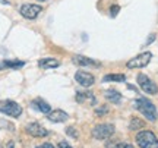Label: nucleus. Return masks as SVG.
<instances>
[{
  "mask_svg": "<svg viewBox=\"0 0 158 148\" xmlns=\"http://www.w3.org/2000/svg\"><path fill=\"white\" fill-rule=\"evenodd\" d=\"M154 40H155V34H151L149 37H148V41L145 43V44H151V43H152Z\"/></svg>",
  "mask_w": 158,
  "mask_h": 148,
  "instance_id": "nucleus-25",
  "label": "nucleus"
},
{
  "mask_svg": "<svg viewBox=\"0 0 158 148\" xmlns=\"http://www.w3.org/2000/svg\"><path fill=\"white\" fill-rule=\"evenodd\" d=\"M0 113L7 114L10 117H19L22 114V107L16 101L3 100V101H0Z\"/></svg>",
  "mask_w": 158,
  "mask_h": 148,
  "instance_id": "nucleus-3",
  "label": "nucleus"
},
{
  "mask_svg": "<svg viewBox=\"0 0 158 148\" xmlns=\"http://www.w3.org/2000/svg\"><path fill=\"white\" fill-rule=\"evenodd\" d=\"M72 62L78 66H94V68H100L101 63L94 60V59H89V57H85V56H81V54H75L72 57Z\"/></svg>",
  "mask_w": 158,
  "mask_h": 148,
  "instance_id": "nucleus-10",
  "label": "nucleus"
},
{
  "mask_svg": "<svg viewBox=\"0 0 158 148\" xmlns=\"http://www.w3.org/2000/svg\"><path fill=\"white\" fill-rule=\"evenodd\" d=\"M37 148H54V147H53L50 142H45V144H43V145H38Z\"/></svg>",
  "mask_w": 158,
  "mask_h": 148,
  "instance_id": "nucleus-24",
  "label": "nucleus"
},
{
  "mask_svg": "<svg viewBox=\"0 0 158 148\" xmlns=\"http://www.w3.org/2000/svg\"><path fill=\"white\" fill-rule=\"evenodd\" d=\"M7 148H15V142H13V141H10V142L7 144Z\"/></svg>",
  "mask_w": 158,
  "mask_h": 148,
  "instance_id": "nucleus-27",
  "label": "nucleus"
},
{
  "mask_svg": "<svg viewBox=\"0 0 158 148\" xmlns=\"http://www.w3.org/2000/svg\"><path fill=\"white\" fill-rule=\"evenodd\" d=\"M47 117L50 122H54V123H62V122H66L69 119V114L66 112H63L60 108H57V110H53L51 113L47 114Z\"/></svg>",
  "mask_w": 158,
  "mask_h": 148,
  "instance_id": "nucleus-11",
  "label": "nucleus"
},
{
  "mask_svg": "<svg viewBox=\"0 0 158 148\" xmlns=\"http://www.w3.org/2000/svg\"><path fill=\"white\" fill-rule=\"evenodd\" d=\"M23 66H25V62H22V60H3V62H0V69H19L23 68Z\"/></svg>",
  "mask_w": 158,
  "mask_h": 148,
  "instance_id": "nucleus-15",
  "label": "nucleus"
},
{
  "mask_svg": "<svg viewBox=\"0 0 158 148\" xmlns=\"http://www.w3.org/2000/svg\"><path fill=\"white\" fill-rule=\"evenodd\" d=\"M59 148H72V147H70V145H69L66 141H62V142L59 144Z\"/></svg>",
  "mask_w": 158,
  "mask_h": 148,
  "instance_id": "nucleus-23",
  "label": "nucleus"
},
{
  "mask_svg": "<svg viewBox=\"0 0 158 148\" xmlns=\"http://www.w3.org/2000/svg\"><path fill=\"white\" fill-rule=\"evenodd\" d=\"M25 131H27L28 135H31V137H34V138H44L48 135V131L45 129L44 126H41L40 123H37V122H32V123L27 125Z\"/></svg>",
  "mask_w": 158,
  "mask_h": 148,
  "instance_id": "nucleus-8",
  "label": "nucleus"
},
{
  "mask_svg": "<svg viewBox=\"0 0 158 148\" xmlns=\"http://www.w3.org/2000/svg\"><path fill=\"white\" fill-rule=\"evenodd\" d=\"M75 79H76V82H78L79 85L85 87V88L91 87L94 82H95L94 75L88 74V72H85V70H78V72L75 74Z\"/></svg>",
  "mask_w": 158,
  "mask_h": 148,
  "instance_id": "nucleus-9",
  "label": "nucleus"
},
{
  "mask_svg": "<svg viewBox=\"0 0 158 148\" xmlns=\"http://www.w3.org/2000/svg\"><path fill=\"white\" fill-rule=\"evenodd\" d=\"M152 59V53L151 51H143L141 54H138L136 57L130 59L129 62L126 63L127 69H141V68H145L148 63L151 62Z\"/></svg>",
  "mask_w": 158,
  "mask_h": 148,
  "instance_id": "nucleus-4",
  "label": "nucleus"
},
{
  "mask_svg": "<svg viewBox=\"0 0 158 148\" xmlns=\"http://www.w3.org/2000/svg\"><path fill=\"white\" fill-rule=\"evenodd\" d=\"M19 12L23 18L27 19H35L40 13L43 12V6L41 5H32V3H25L19 7Z\"/></svg>",
  "mask_w": 158,
  "mask_h": 148,
  "instance_id": "nucleus-6",
  "label": "nucleus"
},
{
  "mask_svg": "<svg viewBox=\"0 0 158 148\" xmlns=\"http://www.w3.org/2000/svg\"><path fill=\"white\" fill-rule=\"evenodd\" d=\"M66 133H69L72 138H78V135H76V131H75L73 128H68L66 129Z\"/></svg>",
  "mask_w": 158,
  "mask_h": 148,
  "instance_id": "nucleus-21",
  "label": "nucleus"
},
{
  "mask_svg": "<svg viewBox=\"0 0 158 148\" xmlns=\"http://www.w3.org/2000/svg\"><path fill=\"white\" fill-rule=\"evenodd\" d=\"M59 65H60V62L56 60V59H51V57L38 60V66L43 69H54V68H59Z\"/></svg>",
  "mask_w": 158,
  "mask_h": 148,
  "instance_id": "nucleus-14",
  "label": "nucleus"
},
{
  "mask_svg": "<svg viewBox=\"0 0 158 148\" xmlns=\"http://www.w3.org/2000/svg\"><path fill=\"white\" fill-rule=\"evenodd\" d=\"M145 126V122H142L141 119H138V117H133V119L130 120V125L129 128L132 131H138V129H142Z\"/></svg>",
  "mask_w": 158,
  "mask_h": 148,
  "instance_id": "nucleus-18",
  "label": "nucleus"
},
{
  "mask_svg": "<svg viewBox=\"0 0 158 148\" xmlns=\"http://www.w3.org/2000/svg\"><path fill=\"white\" fill-rule=\"evenodd\" d=\"M104 97L107 98L108 101L114 103V104H118V103L122 101V94L116 90H107V91L104 92Z\"/></svg>",
  "mask_w": 158,
  "mask_h": 148,
  "instance_id": "nucleus-16",
  "label": "nucleus"
},
{
  "mask_svg": "<svg viewBox=\"0 0 158 148\" xmlns=\"http://www.w3.org/2000/svg\"><path fill=\"white\" fill-rule=\"evenodd\" d=\"M76 101L81 103V104H84V103H86V104H95L97 98H95V95L89 91H81L76 94Z\"/></svg>",
  "mask_w": 158,
  "mask_h": 148,
  "instance_id": "nucleus-12",
  "label": "nucleus"
},
{
  "mask_svg": "<svg viewBox=\"0 0 158 148\" xmlns=\"http://www.w3.org/2000/svg\"><path fill=\"white\" fill-rule=\"evenodd\" d=\"M106 148H117V144H113V142H108L106 145Z\"/></svg>",
  "mask_w": 158,
  "mask_h": 148,
  "instance_id": "nucleus-26",
  "label": "nucleus"
},
{
  "mask_svg": "<svg viewBox=\"0 0 158 148\" xmlns=\"http://www.w3.org/2000/svg\"><path fill=\"white\" fill-rule=\"evenodd\" d=\"M138 84H139V87H141V90L143 92H147V94H151V95H154V94H157L158 92V87L155 82H152V81L148 78L147 75H138Z\"/></svg>",
  "mask_w": 158,
  "mask_h": 148,
  "instance_id": "nucleus-7",
  "label": "nucleus"
},
{
  "mask_svg": "<svg viewBox=\"0 0 158 148\" xmlns=\"http://www.w3.org/2000/svg\"><path fill=\"white\" fill-rule=\"evenodd\" d=\"M117 148H133V145H130L127 142H122V144H117Z\"/></svg>",
  "mask_w": 158,
  "mask_h": 148,
  "instance_id": "nucleus-22",
  "label": "nucleus"
},
{
  "mask_svg": "<svg viewBox=\"0 0 158 148\" xmlns=\"http://www.w3.org/2000/svg\"><path fill=\"white\" fill-rule=\"evenodd\" d=\"M107 113H108V108L106 107V106H102V107H100V108H97L95 110L97 116H104V114H107Z\"/></svg>",
  "mask_w": 158,
  "mask_h": 148,
  "instance_id": "nucleus-19",
  "label": "nucleus"
},
{
  "mask_svg": "<svg viewBox=\"0 0 158 148\" xmlns=\"http://www.w3.org/2000/svg\"><path fill=\"white\" fill-rule=\"evenodd\" d=\"M38 2H45V0H38Z\"/></svg>",
  "mask_w": 158,
  "mask_h": 148,
  "instance_id": "nucleus-29",
  "label": "nucleus"
},
{
  "mask_svg": "<svg viewBox=\"0 0 158 148\" xmlns=\"http://www.w3.org/2000/svg\"><path fill=\"white\" fill-rule=\"evenodd\" d=\"M31 106H32L35 110H38V112H41V113H44V114L51 113L50 104H48V103H45L44 100H41V98H35L34 101L31 103Z\"/></svg>",
  "mask_w": 158,
  "mask_h": 148,
  "instance_id": "nucleus-13",
  "label": "nucleus"
},
{
  "mask_svg": "<svg viewBox=\"0 0 158 148\" xmlns=\"http://www.w3.org/2000/svg\"><path fill=\"white\" fill-rule=\"evenodd\" d=\"M136 144L139 148H158V138L151 131H141L136 135Z\"/></svg>",
  "mask_w": 158,
  "mask_h": 148,
  "instance_id": "nucleus-2",
  "label": "nucleus"
},
{
  "mask_svg": "<svg viewBox=\"0 0 158 148\" xmlns=\"http://www.w3.org/2000/svg\"><path fill=\"white\" fill-rule=\"evenodd\" d=\"M114 125L111 123H101L92 129V137L95 139H108L114 135Z\"/></svg>",
  "mask_w": 158,
  "mask_h": 148,
  "instance_id": "nucleus-5",
  "label": "nucleus"
},
{
  "mask_svg": "<svg viewBox=\"0 0 158 148\" xmlns=\"http://www.w3.org/2000/svg\"><path fill=\"white\" fill-rule=\"evenodd\" d=\"M104 82H124L126 81V75L123 74H108L102 78Z\"/></svg>",
  "mask_w": 158,
  "mask_h": 148,
  "instance_id": "nucleus-17",
  "label": "nucleus"
},
{
  "mask_svg": "<svg viewBox=\"0 0 158 148\" xmlns=\"http://www.w3.org/2000/svg\"><path fill=\"white\" fill-rule=\"evenodd\" d=\"M0 3H2V5H9V2H7V0H0Z\"/></svg>",
  "mask_w": 158,
  "mask_h": 148,
  "instance_id": "nucleus-28",
  "label": "nucleus"
},
{
  "mask_svg": "<svg viewBox=\"0 0 158 148\" xmlns=\"http://www.w3.org/2000/svg\"><path fill=\"white\" fill-rule=\"evenodd\" d=\"M118 11H120V6H118V5H113L111 7H110V16L114 18L118 13Z\"/></svg>",
  "mask_w": 158,
  "mask_h": 148,
  "instance_id": "nucleus-20",
  "label": "nucleus"
},
{
  "mask_svg": "<svg viewBox=\"0 0 158 148\" xmlns=\"http://www.w3.org/2000/svg\"><path fill=\"white\" fill-rule=\"evenodd\" d=\"M135 106H136V108H138V110H139L148 120H149V122H155V120H157V117H158L157 107H155L148 98H145V97L136 98Z\"/></svg>",
  "mask_w": 158,
  "mask_h": 148,
  "instance_id": "nucleus-1",
  "label": "nucleus"
}]
</instances>
